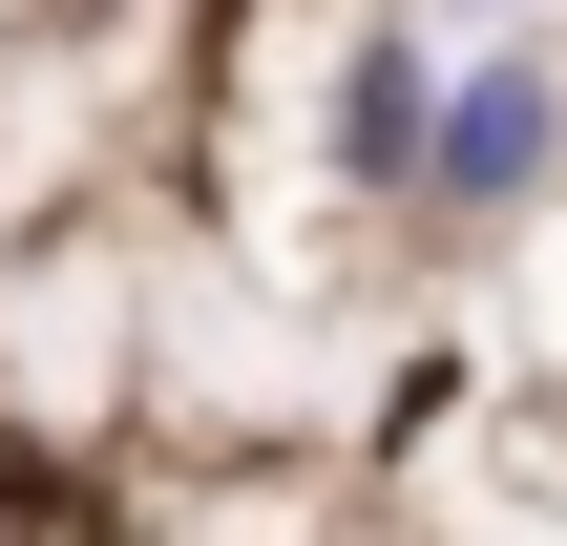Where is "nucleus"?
I'll return each instance as SVG.
<instances>
[{
    "mask_svg": "<svg viewBox=\"0 0 567 546\" xmlns=\"http://www.w3.org/2000/svg\"><path fill=\"white\" fill-rule=\"evenodd\" d=\"M567 168V84L526 42H484V63H442V126H421V189L463 210V231H505V210H547Z\"/></svg>",
    "mask_w": 567,
    "mask_h": 546,
    "instance_id": "f257e3e1",
    "label": "nucleus"
},
{
    "mask_svg": "<svg viewBox=\"0 0 567 546\" xmlns=\"http://www.w3.org/2000/svg\"><path fill=\"white\" fill-rule=\"evenodd\" d=\"M421 126H442V42L379 21V42L337 63V168H358V189H421Z\"/></svg>",
    "mask_w": 567,
    "mask_h": 546,
    "instance_id": "f03ea898",
    "label": "nucleus"
},
{
    "mask_svg": "<svg viewBox=\"0 0 567 546\" xmlns=\"http://www.w3.org/2000/svg\"><path fill=\"white\" fill-rule=\"evenodd\" d=\"M421 21H505V0H421Z\"/></svg>",
    "mask_w": 567,
    "mask_h": 546,
    "instance_id": "7ed1b4c3",
    "label": "nucleus"
}]
</instances>
